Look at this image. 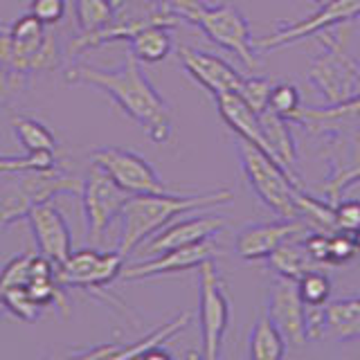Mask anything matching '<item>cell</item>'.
Returning a JSON list of instances; mask_svg holds the SVG:
<instances>
[{"label": "cell", "mask_w": 360, "mask_h": 360, "mask_svg": "<svg viewBox=\"0 0 360 360\" xmlns=\"http://www.w3.org/2000/svg\"><path fill=\"white\" fill-rule=\"evenodd\" d=\"M5 297V304H7V313L16 315L18 320L27 322V324H34L41 320L43 315V307L34 300L25 286H18V288H7V290H0Z\"/></svg>", "instance_id": "cell-29"}, {"label": "cell", "mask_w": 360, "mask_h": 360, "mask_svg": "<svg viewBox=\"0 0 360 360\" xmlns=\"http://www.w3.org/2000/svg\"><path fill=\"white\" fill-rule=\"evenodd\" d=\"M7 315V304H5V297H3V292H0V320H3Z\"/></svg>", "instance_id": "cell-36"}, {"label": "cell", "mask_w": 360, "mask_h": 360, "mask_svg": "<svg viewBox=\"0 0 360 360\" xmlns=\"http://www.w3.org/2000/svg\"><path fill=\"white\" fill-rule=\"evenodd\" d=\"M329 52L315 59L309 79L329 104H349L360 97V63L335 41H326Z\"/></svg>", "instance_id": "cell-10"}, {"label": "cell", "mask_w": 360, "mask_h": 360, "mask_svg": "<svg viewBox=\"0 0 360 360\" xmlns=\"http://www.w3.org/2000/svg\"><path fill=\"white\" fill-rule=\"evenodd\" d=\"M112 3H115V5H117V9H120V7H122L124 3H127V0H112Z\"/></svg>", "instance_id": "cell-38"}, {"label": "cell", "mask_w": 360, "mask_h": 360, "mask_svg": "<svg viewBox=\"0 0 360 360\" xmlns=\"http://www.w3.org/2000/svg\"><path fill=\"white\" fill-rule=\"evenodd\" d=\"M219 255H223V248L214 241V236H210V239H202L198 243L174 248V250L160 252L155 257H146L138 264L124 266L122 279L124 281H140V279H153V277L187 273V270H194L200 264L210 262V259H217Z\"/></svg>", "instance_id": "cell-12"}, {"label": "cell", "mask_w": 360, "mask_h": 360, "mask_svg": "<svg viewBox=\"0 0 360 360\" xmlns=\"http://www.w3.org/2000/svg\"><path fill=\"white\" fill-rule=\"evenodd\" d=\"M309 228L300 219H277L268 223H252L236 234L234 250L245 262H264L277 248L295 236H304Z\"/></svg>", "instance_id": "cell-16"}, {"label": "cell", "mask_w": 360, "mask_h": 360, "mask_svg": "<svg viewBox=\"0 0 360 360\" xmlns=\"http://www.w3.org/2000/svg\"><path fill=\"white\" fill-rule=\"evenodd\" d=\"M266 315L284 335L288 347H302L309 342L307 320H304V302L300 297L297 281L277 277L268 288Z\"/></svg>", "instance_id": "cell-14"}, {"label": "cell", "mask_w": 360, "mask_h": 360, "mask_svg": "<svg viewBox=\"0 0 360 360\" xmlns=\"http://www.w3.org/2000/svg\"><path fill=\"white\" fill-rule=\"evenodd\" d=\"M191 322V313L189 311H183V313H178L174 320H169L167 324H162L160 329H155L151 331L149 335H144L140 338V340H135V342H117L115 347V352H112V358H138V356H146L151 352V349L155 347H165V342H169L172 338H176L180 331H185L187 326Z\"/></svg>", "instance_id": "cell-23"}, {"label": "cell", "mask_w": 360, "mask_h": 360, "mask_svg": "<svg viewBox=\"0 0 360 360\" xmlns=\"http://www.w3.org/2000/svg\"><path fill=\"white\" fill-rule=\"evenodd\" d=\"M297 290L307 307H322V304L329 302L333 286L326 273H322V268H318V270H309V273H304L297 279Z\"/></svg>", "instance_id": "cell-28"}, {"label": "cell", "mask_w": 360, "mask_h": 360, "mask_svg": "<svg viewBox=\"0 0 360 360\" xmlns=\"http://www.w3.org/2000/svg\"><path fill=\"white\" fill-rule=\"evenodd\" d=\"M338 232H356L360 228V200H342L335 205Z\"/></svg>", "instance_id": "cell-35"}, {"label": "cell", "mask_w": 360, "mask_h": 360, "mask_svg": "<svg viewBox=\"0 0 360 360\" xmlns=\"http://www.w3.org/2000/svg\"><path fill=\"white\" fill-rule=\"evenodd\" d=\"M268 108L286 120H297L302 112V97L300 90L292 84H277L270 88Z\"/></svg>", "instance_id": "cell-30"}, {"label": "cell", "mask_w": 360, "mask_h": 360, "mask_svg": "<svg viewBox=\"0 0 360 360\" xmlns=\"http://www.w3.org/2000/svg\"><path fill=\"white\" fill-rule=\"evenodd\" d=\"M25 219H27V225L32 230L34 243H37L39 252L52 259L56 266L63 264L75 250L72 232L63 217V212L56 207L52 200H45V202H37V205L27 212Z\"/></svg>", "instance_id": "cell-15"}, {"label": "cell", "mask_w": 360, "mask_h": 360, "mask_svg": "<svg viewBox=\"0 0 360 360\" xmlns=\"http://www.w3.org/2000/svg\"><path fill=\"white\" fill-rule=\"evenodd\" d=\"M82 180L59 165L54 169L0 174V228L27 217L37 202L52 200L59 194H79Z\"/></svg>", "instance_id": "cell-4"}, {"label": "cell", "mask_w": 360, "mask_h": 360, "mask_svg": "<svg viewBox=\"0 0 360 360\" xmlns=\"http://www.w3.org/2000/svg\"><path fill=\"white\" fill-rule=\"evenodd\" d=\"M65 7H68V0H30V14L34 18H39L43 25H56L61 22L65 16Z\"/></svg>", "instance_id": "cell-34"}, {"label": "cell", "mask_w": 360, "mask_h": 360, "mask_svg": "<svg viewBox=\"0 0 360 360\" xmlns=\"http://www.w3.org/2000/svg\"><path fill=\"white\" fill-rule=\"evenodd\" d=\"M248 358L252 360H277L286 356V340L279 333V329L273 324L268 315H259L252 331L250 340H248Z\"/></svg>", "instance_id": "cell-24"}, {"label": "cell", "mask_w": 360, "mask_h": 360, "mask_svg": "<svg viewBox=\"0 0 360 360\" xmlns=\"http://www.w3.org/2000/svg\"><path fill=\"white\" fill-rule=\"evenodd\" d=\"M236 153H239L248 185L252 187L259 200L281 219H297L295 194L302 187L297 180L273 155H268L250 142L236 138Z\"/></svg>", "instance_id": "cell-5"}, {"label": "cell", "mask_w": 360, "mask_h": 360, "mask_svg": "<svg viewBox=\"0 0 360 360\" xmlns=\"http://www.w3.org/2000/svg\"><path fill=\"white\" fill-rule=\"evenodd\" d=\"M117 18V5L112 0H75V25L79 34H90Z\"/></svg>", "instance_id": "cell-27"}, {"label": "cell", "mask_w": 360, "mask_h": 360, "mask_svg": "<svg viewBox=\"0 0 360 360\" xmlns=\"http://www.w3.org/2000/svg\"><path fill=\"white\" fill-rule=\"evenodd\" d=\"M178 25V18L169 14L160 20H153L144 25L129 39L131 54L140 63H160L165 61L174 50V37L172 30Z\"/></svg>", "instance_id": "cell-19"}, {"label": "cell", "mask_w": 360, "mask_h": 360, "mask_svg": "<svg viewBox=\"0 0 360 360\" xmlns=\"http://www.w3.org/2000/svg\"><path fill=\"white\" fill-rule=\"evenodd\" d=\"M313 3H318V5H324V3H326V0H313Z\"/></svg>", "instance_id": "cell-39"}, {"label": "cell", "mask_w": 360, "mask_h": 360, "mask_svg": "<svg viewBox=\"0 0 360 360\" xmlns=\"http://www.w3.org/2000/svg\"><path fill=\"white\" fill-rule=\"evenodd\" d=\"M178 61L183 63L191 79H196L207 93H212V97L219 93H239V88L243 84V77L228 61L205 50L180 45Z\"/></svg>", "instance_id": "cell-17"}, {"label": "cell", "mask_w": 360, "mask_h": 360, "mask_svg": "<svg viewBox=\"0 0 360 360\" xmlns=\"http://www.w3.org/2000/svg\"><path fill=\"white\" fill-rule=\"evenodd\" d=\"M90 162L115 180L127 194H167L174 191L160 174L144 160L140 153L122 149V146H99L90 153Z\"/></svg>", "instance_id": "cell-9"}, {"label": "cell", "mask_w": 360, "mask_h": 360, "mask_svg": "<svg viewBox=\"0 0 360 360\" xmlns=\"http://www.w3.org/2000/svg\"><path fill=\"white\" fill-rule=\"evenodd\" d=\"M214 101H217L219 115L223 117V122L228 124V129L236 138L250 142L259 146L262 151H266V140H264L262 122H259V112L248 104L239 93H219V95H214Z\"/></svg>", "instance_id": "cell-18"}, {"label": "cell", "mask_w": 360, "mask_h": 360, "mask_svg": "<svg viewBox=\"0 0 360 360\" xmlns=\"http://www.w3.org/2000/svg\"><path fill=\"white\" fill-rule=\"evenodd\" d=\"M295 207H297V219L307 225L309 232H322V234L338 232L335 205H331L329 200L315 198L300 187L295 194Z\"/></svg>", "instance_id": "cell-25"}, {"label": "cell", "mask_w": 360, "mask_h": 360, "mask_svg": "<svg viewBox=\"0 0 360 360\" xmlns=\"http://www.w3.org/2000/svg\"><path fill=\"white\" fill-rule=\"evenodd\" d=\"M270 82L266 77H257V75H250V77H243V84L239 88V95L250 104L257 112H262L268 108V95H270Z\"/></svg>", "instance_id": "cell-32"}, {"label": "cell", "mask_w": 360, "mask_h": 360, "mask_svg": "<svg viewBox=\"0 0 360 360\" xmlns=\"http://www.w3.org/2000/svg\"><path fill=\"white\" fill-rule=\"evenodd\" d=\"M324 338L335 342L360 340V297H340L324 304Z\"/></svg>", "instance_id": "cell-21"}, {"label": "cell", "mask_w": 360, "mask_h": 360, "mask_svg": "<svg viewBox=\"0 0 360 360\" xmlns=\"http://www.w3.org/2000/svg\"><path fill=\"white\" fill-rule=\"evenodd\" d=\"M158 5L178 20L196 25L225 52L239 56L248 70H257V45L250 25L234 5H207L202 0H158Z\"/></svg>", "instance_id": "cell-3"}, {"label": "cell", "mask_w": 360, "mask_h": 360, "mask_svg": "<svg viewBox=\"0 0 360 360\" xmlns=\"http://www.w3.org/2000/svg\"><path fill=\"white\" fill-rule=\"evenodd\" d=\"M84 207V223L88 241H101L108 228L120 219V214L127 205L131 194H127L115 180H112L104 169L90 162L88 172L82 178V189H79Z\"/></svg>", "instance_id": "cell-7"}, {"label": "cell", "mask_w": 360, "mask_h": 360, "mask_svg": "<svg viewBox=\"0 0 360 360\" xmlns=\"http://www.w3.org/2000/svg\"><path fill=\"white\" fill-rule=\"evenodd\" d=\"M354 239H356V245H358V250H360V228L354 232Z\"/></svg>", "instance_id": "cell-37"}, {"label": "cell", "mask_w": 360, "mask_h": 360, "mask_svg": "<svg viewBox=\"0 0 360 360\" xmlns=\"http://www.w3.org/2000/svg\"><path fill=\"white\" fill-rule=\"evenodd\" d=\"M124 257L120 250L101 252L97 248H82L72 250L63 264L56 266V281L63 288H82L86 292H95L99 300L117 302L115 297L106 295V286L122 277Z\"/></svg>", "instance_id": "cell-8"}, {"label": "cell", "mask_w": 360, "mask_h": 360, "mask_svg": "<svg viewBox=\"0 0 360 360\" xmlns=\"http://www.w3.org/2000/svg\"><path fill=\"white\" fill-rule=\"evenodd\" d=\"M259 122H262L268 155H273L275 160L300 183L302 178L297 176V146H295V140H292L288 120L277 115L275 110L266 108L259 112Z\"/></svg>", "instance_id": "cell-20"}, {"label": "cell", "mask_w": 360, "mask_h": 360, "mask_svg": "<svg viewBox=\"0 0 360 360\" xmlns=\"http://www.w3.org/2000/svg\"><path fill=\"white\" fill-rule=\"evenodd\" d=\"M63 79L68 86H88L104 93L153 144H165L172 138V108L131 52L117 68H95L75 61L65 68Z\"/></svg>", "instance_id": "cell-1"}, {"label": "cell", "mask_w": 360, "mask_h": 360, "mask_svg": "<svg viewBox=\"0 0 360 360\" xmlns=\"http://www.w3.org/2000/svg\"><path fill=\"white\" fill-rule=\"evenodd\" d=\"M264 262L268 270H273L277 277L292 279V281H297L304 273H309V270L322 268L309 257L307 248H304V236H295V239L284 241L277 250L270 252Z\"/></svg>", "instance_id": "cell-22"}, {"label": "cell", "mask_w": 360, "mask_h": 360, "mask_svg": "<svg viewBox=\"0 0 360 360\" xmlns=\"http://www.w3.org/2000/svg\"><path fill=\"white\" fill-rule=\"evenodd\" d=\"M230 189H212V191H194V194H180V191H167V194H135L127 200L120 214V241L117 250L129 257L142 243H146L153 234L160 232L165 225L176 221L183 214L212 210L232 202Z\"/></svg>", "instance_id": "cell-2"}, {"label": "cell", "mask_w": 360, "mask_h": 360, "mask_svg": "<svg viewBox=\"0 0 360 360\" xmlns=\"http://www.w3.org/2000/svg\"><path fill=\"white\" fill-rule=\"evenodd\" d=\"M360 257L356 239L352 232H333L329 234L326 245V266H345Z\"/></svg>", "instance_id": "cell-31"}, {"label": "cell", "mask_w": 360, "mask_h": 360, "mask_svg": "<svg viewBox=\"0 0 360 360\" xmlns=\"http://www.w3.org/2000/svg\"><path fill=\"white\" fill-rule=\"evenodd\" d=\"M228 223H230L228 217H223V214H210L205 210L191 212L187 219L172 221L169 225H165L160 232L153 234L149 241L138 248V250L142 259L155 257L160 252L174 250V248H183L189 243L210 239V236H217L223 228H228Z\"/></svg>", "instance_id": "cell-13"}, {"label": "cell", "mask_w": 360, "mask_h": 360, "mask_svg": "<svg viewBox=\"0 0 360 360\" xmlns=\"http://www.w3.org/2000/svg\"><path fill=\"white\" fill-rule=\"evenodd\" d=\"M30 281V255H18L9 259L5 268L0 270V290L27 286Z\"/></svg>", "instance_id": "cell-33"}, {"label": "cell", "mask_w": 360, "mask_h": 360, "mask_svg": "<svg viewBox=\"0 0 360 360\" xmlns=\"http://www.w3.org/2000/svg\"><path fill=\"white\" fill-rule=\"evenodd\" d=\"M232 322V302L214 259L198 266V324L202 358L217 360Z\"/></svg>", "instance_id": "cell-6"}, {"label": "cell", "mask_w": 360, "mask_h": 360, "mask_svg": "<svg viewBox=\"0 0 360 360\" xmlns=\"http://www.w3.org/2000/svg\"><path fill=\"white\" fill-rule=\"evenodd\" d=\"M11 129H14L16 140L25 149V153L56 151V138L45 122L30 115H18L11 120Z\"/></svg>", "instance_id": "cell-26"}, {"label": "cell", "mask_w": 360, "mask_h": 360, "mask_svg": "<svg viewBox=\"0 0 360 360\" xmlns=\"http://www.w3.org/2000/svg\"><path fill=\"white\" fill-rule=\"evenodd\" d=\"M358 16H360V0H326L315 14L302 18L297 22L281 25L277 32L270 34V37L255 41V45H257V50H264V52L279 50L302 39H309V37H315V34H322L331 27L342 25V22L356 20Z\"/></svg>", "instance_id": "cell-11"}]
</instances>
